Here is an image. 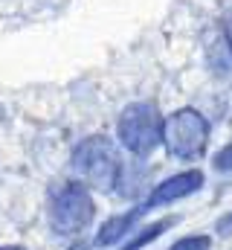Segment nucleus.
<instances>
[{
  "mask_svg": "<svg viewBox=\"0 0 232 250\" xmlns=\"http://www.w3.org/2000/svg\"><path fill=\"white\" fill-rule=\"evenodd\" d=\"M119 151L116 143L105 134L87 137L76 146L73 151V172L78 178V184L96 189H111L119 181Z\"/></svg>",
  "mask_w": 232,
  "mask_h": 250,
  "instance_id": "nucleus-1",
  "label": "nucleus"
},
{
  "mask_svg": "<svg viewBox=\"0 0 232 250\" xmlns=\"http://www.w3.org/2000/svg\"><path fill=\"white\" fill-rule=\"evenodd\" d=\"M172 224H174V218L157 221V224H148V227H145L142 233H136V236H134V239H131V242H128V245H125L122 250H139V248H145L148 242H154L157 236H163V233H166V230H169Z\"/></svg>",
  "mask_w": 232,
  "mask_h": 250,
  "instance_id": "nucleus-6",
  "label": "nucleus"
},
{
  "mask_svg": "<svg viewBox=\"0 0 232 250\" xmlns=\"http://www.w3.org/2000/svg\"><path fill=\"white\" fill-rule=\"evenodd\" d=\"M163 146L174 160H197L209 146V120L194 108H180L163 120Z\"/></svg>",
  "mask_w": 232,
  "mask_h": 250,
  "instance_id": "nucleus-2",
  "label": "nucleus"
},
{
  "mask_svg": "<svg viewBox=\"0 0 232 250\" xmlns=\"http://www.w3.org/2000/svg\"><path fill=\"white\" fill-rule=\"evenodd\" d=\"M200 187H203V172H200V169L177 172V175L166 178L163 184H157V187L151 189V195L145 198L142 207H136V212H139V218H142L145 212H151V209H157V207H166V204H174V201H180V198L194 195Z\"/></svg>",
  "mask_w": 232,
  "mask_h": 250,
  "instance_id": "nucleus-5",
  "label": "nucleus"
},
{
  "mask_svg": "<svg viewBox=\"0 0 232 250\" xmlns=\"http://www.w3.org/2000/svg\"><path fill=\"white\" fill-rule=\"evenodd\" d=\"M215 169H218V172H232V146L221 148V151L215 154Z\"/></svg>",
  "mask_w": 232,
  "mask_h": 250,
  "instance_id": "nucleus-8",
  "label": "nucleus"
},
{
  "mask_svg": "<svg viewBox=\"0 0 232 250\" xmlns=\"http://www.w3.org/2000/svg\"><path fill=\"white\" fill-rule=\"evenodd\" d=\"M0 250H23V248H15V245H9V248H0Z\"/></svg>",
  "mask_w": 232,
  "mask_h": 250,
  "instance_id": "nucleus-10",
  "label": "nucleus"
},
{
  "mask_svg": "<svg viewBox=\"0 0 232 250\" xmlns=\"http://www.w3.org/2000/svg\"><path fill=\"white\" fill-rule=\"evenodd\" d=\"M218 227H221V233H230V230H232V212H230V215H224V218L218 221Z\"/></svg>",
  "mask_w": 232,
  "mask_h": 250,
  "instance_id": "nucleus-9",
  "label": "nucleus"
},
{
  "mask_svg": "<svg viewBox=\"0 0 232 250\" xmlns=\"http://www.w3.org/2000/svg\"><path fill=\"white\" fill-rule=\"evenodd\" d=\"M116 137L119 143L136 154L145 157L163 143V117L154 102H131L122 108L119 123H116Z\"/></svg>",
  "mask_w": 232,
  "mask_h": 250,
  "instance_id": "nucleus-3",
  "label": "nucleus"
},
{
  "mask_svg": "<svg viewBox=\"0 0 232 250\" xmlns=\"http://www.w3.org/2000/svg\"><path fill=\"white\" fill-rule=\"evenodd\" d=\"M96 218V204L90 189L78 181L64 184L50 201V227L58 236H76L87 230Z\"/></svg>",
  "mask_w": 232,
  "mask_h": 250,
  "instance_id": "nucleus-4",
  "label": "nucleus"
},
{
  "mask_svg": "<svg viewBox=\"0 0 232 250\" xmlns=\"http://www.w3.org/2000/svg\"><path fill=\"white\" fill-rule=\"evenodd\" d=\"M212 248V239L209 236H186V239H180V242H174L169 250H209Z\"/></svg>",
  "mask_w": 232,
  "mask_h": 250,
  "instance_id": "nucleus-7",
  "label": "nucleus"
}]
</instances>
